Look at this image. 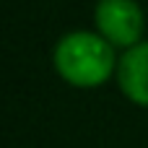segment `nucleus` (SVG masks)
I'll use <instances>...</instances> for the list:
<instances>
[{
  "mask_svg": "<svg viewBox=\"0 0 148 148\" xmlns=\"http://www.w3.org/2000/svg\"><path fill=\"white\" fill-rule=\"evenodd\" d=\"M96 31L114 47H133L143 42L146 16L135 0H96L94 8Z\"/></svg>",
  "mask_w": 148,
  "mask_h": 148,
  "instance_id": "obj_2",
  "label": "nucleus"
},
{
  "mask_svg": "<svg viewBox=\"0 0 148 148\" xmlns=\"http://www.w3.org/2000/svg\"><path fill=\"white\" fill-rule=\"evenodd\" d=\"M52 65L65 83L75 88H96L117 73L114 44L99 31H70L55 44Z\"/></svg>",
  "mask_w": 148,
  "mask_h": 148,
  "instance_id": "obj_1",
  "label": "nucleus"
},
{
  "mask_svg": "<svg viewBox=\"0 0 148 148\" xmlns=\"http://www.w3.org/2000/svg\"><path fill=\"white\" fill-rule=\"evenodd\" d=\"M120 91L138 107H148V39L127 47L117 60Z\"/></svg>",
  "mask_w": 148,
  "mask_h": 148,
  "instance_id": "obj_3",
  "label": "nucleus"
}]
</instances>
